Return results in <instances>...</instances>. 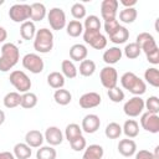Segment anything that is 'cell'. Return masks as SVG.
<instances>
[{
	"label": "cell",
	"mask_w": 159,
	"mask_h": 159,
	"mask_svg": "<svg viewBox=\"0 0 159 159\" xmlns=\"http://www.w3.org/2000/svg\"><path fill=\"white\" fill-rule=\"evenodd\" d=\"M135 43L145 53L147 61L149 63H152V65L159 63V47H158L157 41L152 34L140 32L135 39Z\"/></svg>",
	"instance_id": "6da1fadb"
},
{
	"label": "cell",
	"mask_w": 159,
	"mask_h": 159,
	"mask_svg": "<svg viewBox=\"0 0 159 159\" xmlns=\"http://www.w3.org/2000/svg\"><path fill=\"white\" fill-rule=\"evenodd\" d=\"M20 60V51L17 46L12 42H5L1 46L0 55V71L7 72L14 68Z\"/></svg>",
	"instance_id": "7a4b0ae2"
},
{
	"label": "cell",
	"mask_w": 159,
	"mask_h": 159,
	"mask_svg": "<svg viewBox=\"0 0 159 159\" xmlns=\"http://www.w3.org/2000/svg\"><path fill=\"white\" fill-rule=\"evenodd\" d=\"M120 84L124 89H127L134 96H142L147 91L145 82L134 72H124L120 77Z\"/></svg>",
	"instance_id": "3957f363"
},
{
	"label": "cell",
	"mask_w": 159,
	"mask_h": 159,
	"mask_svg": "<svg viewBox=\"0 0 159 159\" xmlns=\"http://www.w3.org/2000/svg\"><path fill=\"white\" fill-rule=\"evenodd\" d=\"M34 48L40 53H48L53 48V34L50 29L42 27L36 31L34 37Z\"/></svg>",
	"instance_id": "277c9868"
},
{
	"label": "cell",
	"mask_w": 159,
	"mask_h": 159,
	"mask_svg": "<svg viewBox=\"0 0 159 159\" xmlns=\"http://www.w3.org/2000/svg\"><path fill=\"white\" fill-rule=\"evenodd\" d=\"M9 81H10V83L15 87L16 92H19V93L30 92L31 86H32L30 77H29L24 71H20V70L12 71V72L10 73Z\"/></svg>",
	"instance_id": "5b68a950"
},
{
	"label": "cell",
	"mask_w": 159,
	"mask_h": 159,
	"mask_svg": "<svg viewBox=\"0 0 159 159\" xmlns=\"http://www.w3.org/2000/svg\"><path fill=\"white\" fill-rule=\"evenodd\" d=\"M31 16V6L29 4H14L9 10V17L14 22L22 24L29 21Z\"/></svg>",
	"instance_id": "8992f818"
},
{
	"label": "cell",
	"mask_w": 159,
	"mask_h": 159,
	"mask_svg": "<svg viewBox=\"0 0 159 159\" xmlns=\"http://www.w3.org/2000/svg\"><path fill=\"white\" fill-rule=\"evenodd\" d=\"M21 63H22V67L27 71H30L31 73L34 75H37V73H41L43 71V67H45V63H43V60L40 57V55L37 53H26L22 60H21Z\"/></svg>",
	"instance_id": "52a82bcc"
},
{
	"label": "cell",
	"mask_w": 159,
	"mask_h": 159,
	"mask_svg": "<svg viewBox=\"0 0 159 159\" xmlns=\"http://www.w3.org/2000/svg\"><path fill=\"white\" fill-rule=\"evenodd\" d=\"M47 21L51 26L52 30L60 31L66 27L67 20H66V14L61 7H52L47 12Z\"/></svg>",
	"instance_id": "ba28073f"
},
{
	"label": "cell",
	"mask_w": 159,
	"mask_h": 159,
	"mask_svg": "<svg viewBox=\"0 0 159 159\" xmlns=\"http://www.w3.org/2000/svg\"><path fill=\"white\" fill-rule=\"evenodd\" d=\"M83 40L94 50H103L107 46V39L103 34H101V31L83 30Z\"/></svg>",
	"instance_id": "9c48e42d"
},
{
	"label": "cell",
	"mask_w": 159,
	"mask_h": 159,
	"mask_svg": "<svg viewBox=\"0 0 159 159\" xmlns=\"http://www.w3.org/2000/svg\"><path fill=\"white\" fill-rule=\"evenodd\" d=\"M123 111L125 113V116L134 118L138 117L139 114L143 113L144 111V99L140 96H134L130 99H128L124 106H123Z\"/></svg>",
	"instance_id": "30bf717a"
},
{
	"label": "cell",
	"mask_w": 159,
	"mask_h": 159,
	"mask_svg": "<svg viewBox=\"0 0 159 159\" xmlns=\"http://www.w3.org/2000/svg\"><path fill=\"white\" fill-rule=\"evenodd\" d=\"M99 80L104 88L111 89L117 86L118 82V72L113 66H106L99 72Z\"/></svg>",
	"instance_id": "8fae6325"
},
{
	"label": "cell",
	"mask_w": 159,
	"mask_h": 159,
	"mask_svg": "<svg viewBox=\"0 0 159 159\" xmlns=\"http://www.w3.org/2000/svg\"><path fill=\"white\" fill-rule=\"evenodd\" d=\"M140 125L144 130L157 134L159 133V116L152 114L149 112H145L140 117Z\"/></svg>",
	"instance_id": "7c38bea8"
},
{
	"label": "cell",
	"mask_w": 159,
	"mask_h": 159,
	"mask_svg": "<svg viewBox=\"0 0 159 159\" xmlns=\"http://www.w3.org/2000/svg\"><path fill=\"white\" fill-rule=\"evenodd\" d=\"M118 0H103L101 2V16L104 21L114 20L118 12Z\"/></svg>",
	"instance_id": "4fadbf2b"
},
{
	"label": "cell",
	"mask_w": 159,
	"mask_h": 159,
	"mask_svg": "<svg viewBox=\"0 0 159 159\" xmlns=\"http://www.w3.org/2000/svg\"><path fill=\"white\" fill-rule=\"evenodd\" d=\"M101 102H102V97L97 92H87V93H83L80 97V99H78V104L83 109L96 108V107H98L101 104Z\"/></svg>",
	"instance_id": "5bb4252c"
},
{
	"label": "cell",
	"mask_w": 159,
	"mask_h": 159,
	"mask_svg": "<svg viewBox=\"0 0 159 159\" xmlns=\"http://www.w3.org/2000/svg\"><path fill=\"white\" fill-rule=\"evenodd\" d=\"M99 125H101L99 117L97 114L89 113L83 117L82 123H81V129H82V132H84L87 134H93L99 129Z\"/></svg>",
	"instance_id": "9a60e30c"
},
{
	"label": "cell",
	"mask_w": 159,
	"mask_h": 159,
	"mask_svg": "<svg viewBox=\"0 0 159 159\" xmlns=\"http://www.w3.org/2000/svg\"><path fill=\"white\" fill-rule=\"evenodd\" d=\"M43 138H45V140L48 143V145L56 147V145H60V144L63 142V133L61 132V129H60L58 127L51 125V127H48V128L45 130Z\"/></svg>",
	"instance_id": "2e32d148"
},
{
	"label": "cell",
	"mask_w": 159,
	"mask_h": 159,
	"mask_svg": "<svg viewBox=\"0 0 159 159\" xmlns=\"http://www.w3.org/2000/svg\"><path fill=\"white\" fill-rule=\"evenodd\" d=\"M43 140H45L43 134L37 129H31L25 134V143L30 148H40V147H42Z\"/></svg>",
	"instance_id": "e0dca14e"
},
{
	"label": "cell",
	"mask_w": 159,
	"mask_h": 159,
	"mask_svg": "<svg viewBox=\"0 0 159 159\" xmlns=\"http://www.w3.org/2000/svg\"><path fill=\"white\" fill-rule=\"evenodd\" d=\"M122 56H123V51L119 47L113 46V47H109L108 50H106L103 52L102 57H103V61L107 63V66H112V65L119 62Z\"/></svg>",
	"instance_id": "ac0fdd59"
},
{
	"label": "cell",
	"mask_w": 159,
	"mask_h": 159,
	"mask_svg": "<svg viewBox=\"0 0 159 159\" xmlns=\"http://www.w3.org/2000/svg\"><path fill=\"white\" fill-rule=\"evenodd\" d=\"M109 41H112L113 43L116 45H120V43H124L127 42V40L129 39V31L127 27L119 25L117 29H114L109 35Z\"/></svg>",
	"instance_id": "d6986e66"
},
{
	"label": "cell",
	"mask_w": 159,
	"mask_h": 159,
	"mask_svg": "<svg viewBox=\"0 0 159 159\" xmlns=\"http://www.w3.org/2000/svg\"><path fill=\"white\" fill-rule=\"evenodd\" d=\"M118 152L123 155V157H132L137 152V144L133 139H120L118 143Z\"/></svg>",
	"instance_id": "ffe728a7"
},
{
	"label": "cell",
	"mask_w": 159,
	"mask_h": 159,
	"mask_svg": "<svg viewBox=\"0 0 159 159\" xmlns=\"http://www.w3.org/2000/svg\"><path fill=\"white\" fill-rule=\"evenodd\" d=\"M87 55H88V50H87V47H86L84 45H82V43H75V45H72L71 48H70V57H71L72 62H73V61L82 62L83 60H86Z\"/></svg>",
	"instance_id": "44dd1931"
},
{
	"label": "cell",
	"mask_w": 159,
	"mask_h": 159,
	"mask_svg": "<svg viewBox=\"0 0 159 159\" xmlns=\"http://www.w3.org/2000/svg\"><path fill=\"white\" fill-rule=\"evenodd\" d=\"M104 154V149L99 144H91L86 147L82 159H102Z\"/></svg>",
	"instance_id": "7402d4cb"
},
{
	"label": "cell",
	"mask_w": 159,
	"mask_h": 159,
	"mask_svg": "<svg viewBox=\"0 0 159 159\" xmlns=\"http://www.w3.org/2000/svg\"><path fill=\"white\" fill-rule=\"evenodd\" d=\"M30 6H31V16H30V20L32 22L42 21L45 19V16L47 15V10H46V7H45V5L42 2H32Z\"/></svg>",
	"instance_id": "603a6c76"
},
{
	"label": "cell",
	"mask_w": 159,
	"mask_h": 159,
	"mask_svg": "<svg viewBox=\"0 0 159 159\" xmlns=\"http://www.w3.org/2000/svg\"><path fill=\"white\" fill-rule=\"evenodd\" d=\"M36 26H35V22H32L31 20L29 21H25L20 25V35L24 40H34L35 35H36Z\"/></svg>",
	"instance_id": "cb8c5ba5"
},
{
	"label": "cell",
	"mask_w": 159,
	"mask_h": 159,
	"mask_svg": "<svg viewBox=\"0 0 159 159\" xmlns=\"http://www.w3.org/2000/svg\"><path fill=\"white\" fill-rule=\"evenodd\" d=\"M122 133H124L129 139L135 138L139 134V123L134 119H127L122 127Z\"/></svg>",
	"instance_id": "d4e9b609"
},
{
	"label": "cell",
	"mask_w": 159,
	"mask_h": 159,
	"mask_svg": "<svg viewBox=\"0 0 159 159\" xmlns=\"http://www.w3.org/2000/svg\"><path fill=\"white\" fill-rule=\"evenodd\" d=\"M47 84L53 88V89H60V88H63L65 86V77L61 72H57V71H53L51 73H48L47 76Z\"/></svg>",
	"instance_id": "484cf974"
},
{
	"label": "cell",
	"mask_w": 159,
	"mask_h": 159,
	"mask_svg": "<svg viewBox=\"0 0 159 159\" xmlns=\"http://www.w3.org/2000/svg\"><path fill=\"white\" fill-rule=\"evenodd\" d=\"M15 159H30L32 150L26 143H16L14 145V152H12Z\"/></svg>",
	"instance_id": "4316f807"
},
{
	"label": "cell",
	"mask_w": 159,
	"mask_h": 159,
	"mask_svg": "<svg viewBox=\"0 0 159 159\" xmlns=\"http://www.w3.org/2000/svg\"><path fill=\"white\" fill-rule=\"evenodd\" d=\"M53 99L57 104L60 106H67L71 103L72 101V94L68 89H65V88H60V89H56L55 93H53Z\"/></svg>",
	"instance_id": "83f0119b"
},
{
	"label": "cell",
	"mask_w": 159,
	"mask_h": 159,
	"mask_svg": "<svg viewBox=\"0 0 159 159\" xmlns=\"http://www.w3.org/2000/svg\"><path fill=\"white\" fill-rule=\"evenodd\" d=\"M61 73L65 78H75L77 76V67L71 60H63L61 63Z\"/></svg>",
	"instance_id": "f1b7e54d"
},
{
	"label": "cell",
	"mask_w": 159,
	"mask_h": 159,
	"mask_svg": "<svg viewBox=\"0 0 159 159\" xmlns=\"http://www.w3.org/2000/svg\"><path fill=\"white\" fill-rule=\"evenodd\" d=\"M2 103L9 109L16 108L21 103V94L19 92H9V93L5 94V97L2 99Z\"/></svg>",
	"instance_id": "f546056e"
},
{
	"label": "cell",
	"mask_w": 159,
	"mask_h": 159,
	"mask_svg": "<svg viewBox=\"0 0 159 159\" xmlns=\"http://www.w3.org/2000/svg\"><path fill=\"white\" fill-rule=\"evenodd\" d=\"M66 32L71 37H78L83 34V24L78 20H71L66 25Z\"/></svg>",
	"instance_id": "4dcf8cb0"
},
{
	"label": "cell",
	"mask_w": 159,
	"mask_h": 159,
	"mask_svg": "<svg viewBox=\"0 0 159 159\" xmlns=\"http://www.w3.org/2000/svg\"><path fill=\"white\" fill-rule=\"evenodd\" d=\"M144 80L153 87H159V71L157 67H149L144 72Z\"/></svg>",
	"instance_id": "1f68e13d"
},
{
	"label": "cell",
	"mask_w": 159,
	"mask_h": 159,
	"mask_svg": "<svg viewBox=\"0 0 159 159\" xmlns=\"http://www.w3.org/2000/svg\"><path fill=\"white\" fill-rule=\"evenodd\" d=\"M77 71H80V75L83 77H91L96 72V63L92 60H83Z\"/></svg>",
	"instance_id": "d6a6232c"
},
{
	"label": "cell",
	"mask_w": 159,
	"mask_h": 159,
	"mask_svg": "<svg viewBox=\"0 0 159 159\" xmlns=\"http://www.w3.org/2000/svg\"><path fill=\"white\" fill-rule=\"evenodd\" d=\"M57 152L51 145L40 147L36 152V159H56Z\"/></svg>",
	"instance_id": "836d02e7"
},
{
	"label": "cell",
	"mask_w": 159,
	"mask_h": 159,
	"mask_svg": "<svg viewBox=\"0 0 159 159\" xmlns=\"http://www.w3.org/2000/svg\"><path fill=\"white\" fill-rule=\"evenodd\" d=\"M138 12L135 7H128V9H123L119 11V20L124 24H132L137 20Z\"/></svg>",
	"instance_id": "e575fe53"
},
{
	"label": "cell",
	"mask_w": 159,
	"mask_h": 159,
	"mask_svg": "<svg viewBox=\"0 0 159 159\" xmlns=\"http://www.w3.org/2000/svg\"><path fill=\"white\" fill-rule=\"evenodd\" d=\"M104 134L108 139H118L122 134V127L117 122H111L104 129Z\"/></svg>",
	"instance_id": "d590c367"
},
{
	"label": "cell",
	"mask_w": 159,
	"mask_h": 159,
	"mask_svg": "<svg viewBox=\"0 0 159 159\" xmlns=\"http://www.w3.org/2000/svg\"><path fill=\"white\" fill-rule=\"evenodd\" d=\"M37 104V96L32 92H26L21 94V103L20 106L25 109H31Z\"/></svg>",
	"instance_id": "8d00e7d4"
},
{
	"label": "cell",
	"mask_w": 159,
	"mask_h": 159,
	"mask_svg": "<svg viewBox=\"0 0 159 159\" xmlns=\"http://www.w3.org/2000/svg\"><path fill=\"white\" fill-rule=\"evenodd\" d=\"M83 30H89V31H99L101 30V20L96 15H89L86 16L84 24H83Z\"/></svg>",
	"instance_id": "74e56055"
},
{
	"label": "cell",
	"mask_w": 159,
	"mask_h": 159,
	"mask_svg": "<svg viewBox=\"0 0 159 159\" xmlns=\"http://www.w3.org/2000/svg\"><path fill=\"white\" fill-rule=\"evenodd\" d=\"M123 52H124V55H125L127 58L134 60V58H138V57H139L142 50H140V47H139L135 42H130V43H127V45H125Z\"/></svg>",
	"instance_id": "f35d334b"
},
{
	"label": "cell",
	"mask_w": 159,
	"mask_h": 159,
	"mask_svg": "<svg viewBox=\"0 0 159 159\" xmlns=\"http://www.w3.org/2000/svg\"><path fill=\"white\" fill-rule=\"evenodd\" d=\"M78 135H82V129L81 127L77 124V123H70L68 125H66V129H65V138L70 142L72 140L73 138L78 137Z\"/></svg>",
	"instance_id": "ab89813d"
},
{
	"label": "cell",
	"mask_w": 159,
	"mask_h": 159,
	"mask_svg": "<svg viewBox=\"0 0 159 159\" xmlns=\"http://www.w3.org/2000/svg\"><path fill=\"white\" fill-rule=\"evenodd\" d=\"M144 108L152 114H158L159 113V98L157 96H150L145 102H144Z\"/></svg>",
	"instance_id": "60d3db41"
},
{
	"label": "cell",
	"mask_w": 159,
	"mask_h": 159,
	"mask_svg": "<svg viewBox=\"0 0 159 159\" xmlns=\"http://www.w3.org/2000/svg\"><path fill=\"white\" fill-rule=\"evenodd\" d=\"M107 96H108V98H109L113 103H119V102H122V101L124 99V92H123V89H120L118 86H116V87L108 89V91H107Z\"/></svg>",
	"instance_id": "b9f144b4"
},
{
	"label": "cell",
	"mask_w": 159,
	"mask_h": 159,
	"mask_svg": "<svg viewBox=\"0 0 159 159\" xmlns=\"http://www.w3.org/2000/svg\"><path fill=\"white\" fill-rule=\"evenodd\" d=\"M71 14L73 16L75 20H81V19H84L86 17V7L81 2H75L71 7Z\"/></svg>",
	"instance_id": "7bdbcfd3"
},
{
	"label": "cell",
	"mask_w": 159,
	"mask_h": 159,
	"mask_svg": "<svg viewBox=\"0 0 159 159\" xmlns=\"http://www.w3.org/2000/svg\"><path fill=\"white\" fill-rule=\"evenodd\" d=\"M71 148L75 150V152H81V150H84L86 147H87V142H86V138L83 135H78L76 138H73L72 140L68 142Z\"/></svg>",
	"instance_id": "ee69618b"
},
{
	"label": "cell",
	"mask_w": 159,
	"mask_h": 159,
	"mask_svg": "<svg viewBox=\"0 0 159 159\" xmlns=\"http://www.w3.org/2000/svg\"><path fill=\"white\" fill-rule=\"evenodd\" d=\"M119 26V22L117 19L114 20H109V21H104V31L107 35H109L114 29H117Z\"/></svg>",
	"instance_id": "f6af8a7d"
},
{
	"label": "cell",
	"mask_w": 159,
	"mask_h": 159,
	"mask_svg": "<svg viewBox=\"0 0 159 159\" xmlns=\"http://www.w3.org/2000/svg\"><path fill=\"white\" fill-rule=\"evenodd\" d=\"M134 157H135V159H157V158L153 155L152 152L145 150V149H142V150H139V152H135Z\"/></svg>",
	"instance_id": "bcb514c9"
},
{
	"label": "cell",
	"mask_w": 159,
	"mask_h": 159,
	"mask_svg": "<svg viewBox=\"0 0 159 159\" xmlns=\"http://www.w3.org/2000/svg\"><path fill=\"white\" fill-rule=\"evenodd\" d=\"M118 4H122L124 9H128V7H134L137 4V0H120L118 1Z\"/></svg>",
	"instance_id": "7dc6e473"
},
{
	"label": "cell",
	"mask_w": 159,
	"mask_h": 159,
	"mask_svg": "<svg viewBox=\"0 0 159 159\" xmlns=\"http://www.w3.org/2000/svg\"><path fill=\"white\" fill-rule=\"evenodd\" d=\"M7 39V31L0 26V43H5V40Z\"/></svg>",
	"instance_id": "c3c4849f"
},
{
	"label": "cell",
	"mask_w": 159,
	"mask_h": 159,
	"mask_svg": "<svg viewBox=\"0 0 159 159\" xmlns=\"http://www.w3.org/2000/svg\"><path fill=\"white\" fill-rule=\"evenodd\" d=\"M0 159H15L11 152H0Z\"/></svg>",
	"instance_id": "681fc988"
},
{
	"label": "cell",
	"mask_w": 159,
	"mask_h": 159,
	"mask_svg": "<svg viewBox=\"0 0 159 159\" xmlns=\"http://www.w3.org/2000/svg\"><path fill=\"white\" fill-rule=\"evenodd\" d=\"M4 122H5V112L0 109V125H1Z\"/></svg>",
	"instance_id": "f907efd6"
},
{
	"label": "cell",
	"mask_w": 159,
	"mask_h": 159,
	"mask_svg": "<svg viewBox=\"0 0 159 159\" xmlns=\"http://www.w3.org/2000/svg\"><path fill=\"white\" fill-rule=\"evenodd\" d=\"M153 155L157 158V159H159V145H157L155 147V149H154V153H153Z\"/></svg>",
	"instance_id": "816d5d0a"
},
{
	"label": "cell",
	"mask_w": 159,
	"mask_h": 159,
	"mask_svg": "<svg viewBox=\"0 0 159 159\" xmlns=\"http://www.w3.org/2000/svg\"><path fill=\"white\" fill-rule=\"evenodd\" d=\"M4 2H5V1H4V0H0V5H2V4H4Z\"/></svg>",
	"instance_id": "f5cc1de1"
}]
</instances>
